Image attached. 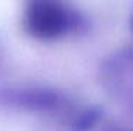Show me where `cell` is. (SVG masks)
Returning a JSON list of instances; mask_svg holds the SVG:
<instances>
[{
    "mask_svg": "<svg viewBox=\"0 0 133 131\" xmlns=\"http://www.w3.org/2000/svg\"><path fill=\"white\" fill-rule=\"evenodd\" d=\"M71 16L59 0H28L24 26L36 38H57L71 27Z\"/></svg>",
    "mask_w": 133,
    "mask_h": 131,
    "instance_id": "cell-1",
    "label": "cell"
},
{
    "mask_svg": "<svg viewBox=\"0 0 133 131\" xmlns=\"http://www.w3.org/2000/svg\"><path fill=\"white\" fill-rule=\"evenodd\" d=\"M101 113L96 109H91V110H87L81 114L79 117L77 118L74 124V131H88L96 124L98 118H99Z\"/></svg>",
    "mask_w": 133,
    "mask_h": 131,
    "instance_id": "cell-3",
    "label": "cell"
},
{
    "mask_svg": "<svg viewBox=\"0 0 133 131\" xmlns=\"http://www.w3.org/2000/svg\"><path fill=\"white\" fill-rule=\"evenodd\" d=\"M129 26H130V31L133 33V14H132V17H130V21H129Z\"/></svg>",
    "mask_w": 133,
    "mask_h": 131,
    "instance_id": "cell-4",
    "label": "cell"
},
{
    "mask_svg": "<svg viewBox=\"0 0 133 131\" xmlns=\"http://www.w3.org/2000/svg\"><path fill=\"white\" fill-rule=\"evenodd\" d=\"M58 102V96L48 89H7L0 93V104L27 111L50 110Z\"/></svg>",
    "mask_w": 133,
    "mask_h": 131,
    "instance_id": "cell-2",
    "label": "cell"
}]
</instances>
